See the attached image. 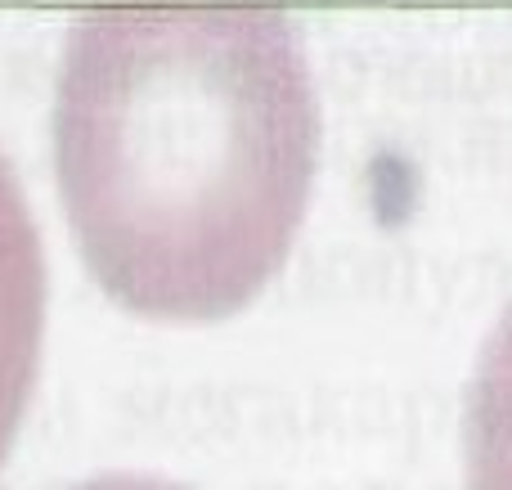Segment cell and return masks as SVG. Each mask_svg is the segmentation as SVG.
Masks as SVG:
<instances>
[{
    "label": "cell",
    "mask_w": 512,
    "mask_h": 490,
    "mask_svg": "<svg viewBox=\"0 0 512 490\" xmlns=\"http://www.w3.org/2000/svg\"><path fill=\"white\" fill-rule=\"evenodd\" d=\"M45 329V257L14 167L0 153V459L23 419Z\"/></svg>",
    "instance_id": "cell-2"
},
{
    "label": "cell",
    "mask_w": 512,
    "mask_h": 490,
    "mask_svg": "<svg viewBox=\"0 0 512 490\" xmlns=\"http://www.w3.org/2000/svg\"><path fill=\"white\" fill-rule=\"evenodd\" d=\"M472 490H512V306L495 324L468 405Z\"/></svg>",
    "instance_id": "cell-3"
},
{
    "label": "cell",
    "mask_w": 512,
    "mask_h": 490,
    "mask_svg": "<svg viewBox=\"0 0 512 490\" xmlns=\"http://www.w3.org/2000/svg\"><path fill=\"white\" fill-rule=\"evenodd\" d=\"M77 490H176L167 482H149V477H99V482H86Z\"/></svg>",
    "instance_id": "cell-4"
},
{
    "label": "cell",
    "mask_w": 512,
    "mask_h": 490,
    "mask_svg": "<svg viewBox=\"0 0 512 490\" xmlns=\"http://www.w3.org/2000/svg\"><path fill=\"white\" fill-rule=\"evenodd\" d=\"M315 158V77L279 5H99L68 27L54 176L81 261L126 311H243L288 261Z\"/></svg>",
    "instance_id": "cell-1"
}]
</instances>
